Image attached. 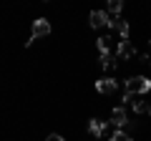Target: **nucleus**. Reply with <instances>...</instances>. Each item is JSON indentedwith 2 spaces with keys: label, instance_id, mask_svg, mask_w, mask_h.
<instances>
[{
  "label": "nucleus",
  "instance_id": "obj_1",
  "mask_svg": "<svg viewBox=\"0 0 151 141\" xmlns=\"http://www.w3.org/2000/svg\"><path fill=\"white\" fill-rule=\"evenodd\" d=\"M151 91V81L144 76H134L126 81V93L129 96H139V93H149Z\"/></svg>",
  "mask_w": 151,
  "mask_h": 141
},
{
  "label": "nucleus",
  "instance_id": "obj_2",
  "mask_svg": "<svg viewBox=\"0 0 151 141\" xmlns=\"http://www.w3.org/2000/svg\"><path fill=\"white\" fill-rule=\"evenodd\" d=\"M45 35H50V23L45 18H35L33 20V28H30V38L25 40V45H30L35 38H45Z\"/></svg>",
  "mask_w": 151,
  "mask_h": 141
},
{
  "label": "nucleus",
  "instance_id": "obj_3",
  "mask_svg": "<svg viewBox=\"0 0 151 141\" xmlns=\"http://www.w3.org/2000/svg\"><path fill=\"white\" fill-rule=\"evenodd\" d=\"M134 55H136L134 43H131V40H121L119 48H116V58L119 60H129V58H134Z\"/></svg>",
  "mask_w": 151,
  "mask_h": 141
},
{
  "label": "nucleus",
  "instance_id": "obj_4",
  "mask_svg": "<svg viewBox=\"0 0 151 141\" xmlns=\"http://www.w3.org/2000/svg\"><path fill=\"white\" fill-rule=\"evenodd\" d=\"M126 121H129V119H126V109H121V106H119V109H113V111H111V119H108V124H111V126H116V129H124Z\"/></svg>",
  "mask_w": 151,
  "mask_h": 141
},
{
  "label": "nucleus",
  "instance_id": "obj_5",
  "mask_svg": "<svg viewBox=\"0 0 151 141\" xmlns=\"http://www.w3.org/2000/svg\"><path fill=\"white\" fill-rule=\"evenodd\" d=\"M96 91L103 93V96H111V93H116V81L113 78H101V81H96Z\"/></svg>",
  "mask_w": 151,
  "mask_h": 141
},
{
  "label": "nucleus",
  "instance_id": "obj_6",
  "mask_svg": "<svg viewBox=\"0 0 151 141\" xmlns=\"http://www.w3.org/2000/svg\"><path fill=\"white\" fill-rule=\"evenodd\" d=\"M106 126H108V121H101V119H91V121H88V131H91V136H103Z\"/></svg>",
  "mask_w": 151,
  "mask_h": 141
},
{
  "label": "nucleus",
  "instance_id": "obj_7",
  "mask_svg": "<svg viewBox=\"0 0 151 141\" xmlns=\"http://www.w3.org/2000/svg\"><path fill=\"white\" fill-rule=\"evenodd\" d=\"M101 65H103V70H116L119 58H116L113 53H106V55H101Z\"/></svg>",
  "mask_w": 151,
  "mask_h": 141
},
{
  "label": "nucleus",
  "instance_id": "obj_8",
  "mask_svg": "<svg viewBox=\"0 0 151 141\" xmlns=\"http://www.w3.org/2000/svg\"><path fill=\"white\" fill-rule=\"evenodd\" d=\"M106 25V10H93L91 13V28H103Z\"/></svg>",
  "mask_w": 151,
  "mask_h": 141
},
{
  "label": "nucleus",
  "instance_id": "obj_9",
  "mask_svg": "<svg viewBox=\"0 0 151 141\" xmlns=\"http://www.w3.org/2000/svg\"><path fill=\"white\" fill-rule=\"evenodd\" d=\"M134 111L136 114H146L149 116L151 114V103L149 101H134Z\"/></svg>",
  "mask_w": 151,
  "mask_h": 141
},
{
  "label": "nucleus",
  "instance_id": "obj_10",
  "mask_svg": "<svg viewBox=\"0 0 151 141\" xmlns=\"http://www.w3.org/2000/svg\"><path fill=\"white\" fill-rule=\"evenodd\" d=\"M116 30L121 33V38H124V40H129V33H131V25H129V20H121L119 25H116Z\"/></svg>",
  "mask_w": 151,
  "mask_h": 141
},
{
  "label": "nucleus",
  "instance_id": "obj_11",
  "mask_svg": "<svg viewBox=\"0 0 151 141\" xmlns=\"http://www.w3.org/2000/svg\"><path fill=\"white\" fill-rule=\"evenodd\" d=\"M111 141H134V139H131L124 129H116V131H113V136H111Z\"/></svg>",
  "mask_w": 151,
  "mask_h": 141
},
{
  "label": "nucleus",
  "instance_id": "obj_12",
  "mask_svg": "<svg viewBox=\"0 0 151 141\" xmlns=\"http://www.w3.org/2000/svg\"><path fill=\"white\" fill-rule=\"evenodd\" d=\"M108 40H111V38H98V40H96V45H98V50H101V55L111 53V50H108Z\"/></svg>",
  "mask_w": 151,
  "mask_h": 141
},
{
  "label": "nucleus",
  "instance_id": "obj_13",
  "mask_svg": "<svg viewBox=\"0 0 151 141\" xmlns=\"http://www.w3.org/2000/svg\"><path fill=\"white\" fill-rule=\"evenodd\" d=\"M121 8H124V5H121V0H111V3H108V13H113V15H119Z\"/></svg>",
  "mask_w": 151,
  "mask_h": 141
},
{
  "label": "nucleus",
  "instance_id": "obj_14",
  "mask_svg": "<svg viewBox=\"0 0 151 141\" xmlns=\"http://www.w3.org/2000/svg\"><path fill=\"white\" fill-rule=\"evenodd\" d=\"M45 141H65V139H63V136H60V134H50V136H48V139H45Z\"/></svg>",
  "mask_w": 151,
  "mask_h": 141
},
{
  "label": "nucleus",
  "instance_id": "obj_15",
  "mask_svg": "<svg viewBox=\"0 0 151 141\" xmlns=\"http://www.w3.org/2000/svg\"><path fill=\"white\" fill-rule=\"evenodd\" d=\"M149 48H151V40H149Z\"/></svg>",
  "mask_w": 151,
  "mask_h": 141
},
{
  "label": "nucleus",
  "instance_id": "obj_16",
  "mask_svg": "<svg viewBox=\"0 0 151 141\" xmlns=\"http://www.w3.org/2000/svg\"><path fill=\"white\" fill-rule=\"evenodd\" d=\"M149 63H151V58H149Z\"/></svg>",
  "mask_w": 151,
  "mask_h": 141
}]
</instances>
